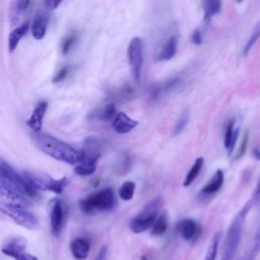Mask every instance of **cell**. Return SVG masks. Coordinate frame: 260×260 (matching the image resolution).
<instances>
[{
    "mask_svg": "<svg viewBox=\"0 0 260 260\" xmlns=\"http://www.w3.org/2000/svg\"><path fill=\"white\" fill-rule=\"evenodd\" d=\"M202 32L200 31V29H195L193 32H192V36H191V41L194 45H200L202 43Z\"/></svg>",
    "mask_w": 260,
    "mask_h": 260,
    "instance_id": "34",
    "label": "cell"
},
{
    "mask_svg": "<svg viewBox=\"0 0 260 260\" xmlns=\"http://www.w3.org/2000/svg\"><path fill=\"white\" fill-rule=\"evenodd\" d=\"M235 120H230L225 126V132H224V138H223V144L225 149L228 150L233 138V135L235 133Z\"/></svg>",
    "mask_w": 260,
    "mask_h": 260,
    "instance_id": "31",
    "label": "cell"
},
{
    "mask_svg": "<svg viewBox=\"0 0 260 260\" xmlns=\"http://www.w3.org/2000/svg\"><path fill=\"white\" fill-rule=\"evenodd\" d=\"M0 184L24 195L27 198H38L39 193L35 192L24 181L21 174L0 157Z\"/></svg>",
    "mask_w": 260,
    "mask_h": 260,
    "instance_id": "4",
    "label": "cell"
},
{
    "mask_svg": "<svg viewBox=\"0 0 260 260\" xmlns=\"http://www.w3.org/2000/svg\"><path fill=\"white\" fill-rule=\"evenodd\" d=\"M138 125V121L132 119L124 112H119L115 116L114 120L112 121L113 129L120 134H125L130 132Z\"/></svg>",
    "mask_w": 260,
    "mask_h": 260,
    "instance_id": "14",
    "label": "cell"
},
{
    "mask_svg": "<svg viewBox=\"0 0 260 260\" xmlns=\"http://www.w3.org/2000/svg\"><path fill=\"white\" fill-rule=\"evenodd\" d=\"M223 181H224L223 172L221 170H217L212 176L209 183L203 186V188L201 189V194L207 196V195H212L216 193L221 188Z\"/></svg>",
    "mask_w": 260,
    "mask_h": 260,
    "instance_id": "19",
    "label": "cell"
},
{
    "mask_svg": "<svg viewBox=\"0 0 260 260\" xmlns=\"http://www.w3.org/2000/svg\"><path fill=\"white\" fill-rule=\"evenodd\" d=\"M66 215V205L59 198H54L50 201V225L51 232L55 237H58L64 226Z\"/></svg>",
    "mask_w": 260,
    "mask_h": 260,
    "instance_id": "10",
    "label": "cell"
},
{
    "mask_svg": "<svg viewBox=\"0 0 260 260\" xmlns=\"http://www.w3.org/2000/svg\"><path fill=\"white\" fill-rule=\"evenodd\" d=\"M189 117H190V112L188 109H185L180 117L178 118L176 124H175V127H174V130H173V135L174 136H177V135H180L184 129L186 128L187 124H188V121H189Z\"/></svg>",
    "mask_w": 260,
    "mask_h": 260,
    "instance_id": "27",
    "label": "cell"
},
{
    "mask_svg": "<svg viewBox=\"0 0 260 260\" xmlns=\"http://www.w3.org/2000/svg\"><path fill=\"white\" fill-rule=\"evenodd\" d=\"M49 23V15L45 11H38L31 24V35L36 40H42L46 36Z\"/></svg>",
    "mask_w": 260,
    "mask_h": 260,
    "instance_id": "16",
    "label": "cell"
},
{
    "mask_svg": "<svg viewBox=\"0 0 260 260\" xmlns=\"http://www.w3.org/2000/svg\"><path fill=\"white\" fill-rule=\"evenodd\" d=\"M203 162H204V159L203 157H197L193 164V166L190 168V170L188 171L187 175H186V178L184 180V183L183 185L185 187H188L190 186L194 181L195 179L197 178V176L199 175L202 167H203Z\"/></svg>",
    "mask_w": 260,
    "mask_h": 260,
    "instance_id": "23",
    "label": "cell"
},
{
    "mask_svg": "<svg viewBox=\"0 0 260 260\" xmlns=\"http://www.w3.org/2000/svg\"><path fill=\"white\" fill-rule=\"evenodd\" d=\"M90 250V243L85 238H75L70 243V251L73 257L77 260L87 258Z\"/></svg>",
    "mask_w": 260,
    "mask_h": 260,
    "instance_id": "17",
    "label": "cell"
},
{
    "mask_svg": "<svg viewBox=\"0 0 260 260\" xmlns=\"http://www.w3.org/2000/svg\"><path fill=\"white\" fill-rule=\"evenodd\" d=\"M252 153H253V156H254L256 159L260 160V149H259L258 147H254Z\"/></svg>",
    "mask_w": 260,
    "mask_h": 260,
    "instance_id": "39",
    "label": "cell"
},
{
    "mask_svg": "<svg viewBox=\"0 0 260 260\" xmlns=\"http://www.w3.org/2000/svg\"><path fill=\"white\" fill-rule=\"evenodd\" d=\"M142 49L143 47H142L141 39L139 37L132 38L128 46L127 56H128V61L130 64L133 79L137 83L140 81V77H141V69H142V62H143Z\"/></svg>",
    "mask_w": 260,
    "mask_h": 260,
    "instance_id": "8",
    "label": "cell"
},
{
    "mask_svg": "<svg viewBox=\"0 0 260 260\" xmlns=\"http://www.w3.org/2000/svg\"><path fill=\"white\" fill-rule=\"evenodd\" d=\"M259 254H260V225L258 226L254 235L250 250L247 252L243 260H255Z\"/></svg>",
    "mask_w": 260,
    "mask_h": 260,
    "instance_id": "26",
    "label": "cell"
},
{
    "mask_svg": "<svg viewBox=\"0 0 260 260\" xmlns=\"http://www.w3.org/2000/svg\"><path fill=\"white\" fill-rule=\"evenodd\" d=\"M48 103L47 101H41L35 107L31 115L26 120V125L31 129L34 132L39 133L43 127V121L45 118V114L48 110Z\"/></svg>",
    "mask_w": 260,
    "mask_h": 260,
    "instance_id": "13",
    "label": "cell"
},
{
    "mask_svg": "<svg viewBox=\"0 0 260 260\" xmlns=\"http://www.w3.org/2000/svg\"><path fill=\"white\" fill-rule=\"evenodd\" d=\"M29 4H30V1H23V0L11 2L10 9H9V17L12 25H15L18 23L23 12L26 10Z\"/></svg>",
    "mask_w": 260,
    "mask_h": 260,
    "instance_id": "21",
    "label": "cell"
},
{
    "mask_svg": "<svg viewBox=\"0 0 260 260\" xmlns=\"http://www.w3.org/2000/svg\"><path fill=\"white\" fill-rule=\"evenodd\" d=\"M248 142H249V131H246L245 134H244V137L242 139V142L240 144V147H239V150L235 156V159L238 160L240 158L243 157V155L245 154L246 150H247V147H248Z\"/></svg>",
    "mask_w": 260,
    "mask_h": 260,
    "instance_id": "32",
    "label": "cell"
},
{
    "mask_svg": "<svg viewBox=\"0 0 260 260\" xmlns=\"http://www.w3.org/2000/svg\"><path fill=\"white\" fill-rule=\"evenodd\" d=\"M178 43H179L178 35H172L168 39L166 44L162 46V48L160 49L159 53L157 54L156 60L157 61H168V60H171L175 56V54L177 52Z\"/></svg>",
    "mask_w": 260,
    "mask_h": 260,
    "instance_id": "18",
    "label": "cell"
},
{
    "mask_svg": "<svg viewBox=\"0 0 260 260\" xmlns=\"http://www.w3.org/2000/svg\"><path fill=\"white\" fill-rule=\"evenodd\" d=\"M21 175L26 184L37 193L39 191H51L55 194H62L69 184L68 177L57 180L46 174L30 171H24Z\"/></svg>",
    "mask_w": 260,
    "mask_h": 260,
    "instance_id": "3",
    "label": "cell"
},
{
    "mask_svg": "<svg viewBox=\"0 0 260 260\" xmlns=\"http://www.w3.org/2000/svg\"><path fill=\"white\" fill-rule=\"evenodd\" d=\"M260 37V23H257L252 31V35L250 37V39L247 41V43L245 44L244 48H243V55L246 56L248 55V53L250 52V50L252 49V47L255 45V43L258 41Z\"/></svg>",
    "mask_w": 260,
    "mask_h": 260,
    "instance_id": "29",
    "label": "cell"
},
{
    "mask_svg": "<svg viewBox=\"0 0 260 260\" xmlns=\"http://www.w3.org/2000/svg\"><path fill=\"white\" fill-rule=\"evenodd\" d=\"M30 139L38 149L56 160L69 165L79 164L84 156V151L71 146L70 144L45 133L32 132Z\"/></svg>",
    "mask_w": 260,
    "mask_h": 260,
    "instance_id": "1",
    "label": "cell"
},
{
    "mask_svg": "<svg viewBox=\"0 0 260 260\" xmlns=\"http://www.w3.org/2000/svg\"><path fill=\"white\" fill-rule=\"evenodd\" d=\"M61 4V1H56V0H46L44 2V5L47 9L49 10H54L56 9L59 5Z\"/></svg>",
    "mask_w": 260,
    "mask_h": 260,
    "instance_id": "36",
    "label": "cell"
},
{
    "mask_svg": "<svg viewBox=\"0 0 260 260\" xmlns=\"http://www.w3.org/2000/svg\"><path fill=\"white\" fill-rule=\"evenodd\" d=\"M220 238H221V233L220 232H217L213 235V237L210 240V243L208 245L204 260H215L216 259Z\"/></svg>",
    "mask_w": 260,
    "mask_h": 260,
    "instance_id": "25",
    "label": "cell"
},
{
    "mask_svg": "<svg viewBox=\"0 0 260 260\" xmlns=\"http://www.w3.org/2000/svg\"><path fill=\"white\" fill-rule=\"evenodd\" d=\"M26 241L21 237L9 239L2 247V253L14 260H39L38 257L26 252Z\"/></svg>",
    "mask_w": 260,
    "mask_h": 260,
    "instance_id": "9",
    "label": "cell"
},
{
    "mask_svg": "<svg viewBox=\"0 0 260 260\" xmlns=\"http://www.w3.org/2000/svg\"><path fill=\"white\" fill-rule=\"evenodd\" d=\"M204 10V21L209 22L211 17L218 14L221 10V2L218 0H205L202 2Z\"/></svg>",
    "mask_w": 260,
    "mask_h": 260,
    "instance_id": "22",
    "label": "cell"
},
{
    "mask_svg": "<svg viewBox=\"0 0 260 260\" xmlns=\"http://www.w3.org/2000/svg\"><path fill=\"white\" fill-rule=\"evenodd\" d=\"M107 254H108V248H107L106 246H104V247H102L101 250L99 251V253H98V255L95 256L94 260H106Z\"/></svg>",
    "mask_w": 260,
    "mask_h": 260,
    "instance_id": "38",
    "label": "cell"
},
{
    "mask_svg": "<svg viewBox=\"0 0 260 260\" xmlns=\"http://www.w3.org/2000/svg\"><path fill=\"white\" fill-rule=\"evenodd\" d=\"M116 115H117L116 107L113 103H110L103 108H98L92 110L90 113H88L86 119L90 122H96V121L108 122V121H113Z\"/></svg>",
    "mask_w": 260,
    "mask_h": 260,
    "instance_id": "15",
    "label": "cell"
},
{
    "mask_svg": "<svg viewBox=\"0 0 260 260\" xmlns=\"http://www.w3.org/2000/svg\"><path fill=\"white\" fill-rule=\"evenodd\" d=\"M177 232L183 240L193 242L200 236L201 225L192 218H184L178 222Z\"/></svg>",
    "mask_w": 260,
    "mask_h": 260,
    "instance_id": "11",
    "label": "cell"
},
{
    "mask_svg": "<svg viewBox=\"0 0 260 260\" xmlns=\"http://www.w3.org/2000/svg\"><path fill=\"white\" fill-rule=\"evenodd\" d=\"M116 205L114 191L111 188L103 189L92 193L79 201L80 210L85 214H90L95 211L112 210Z\"/></svg>",
    "mask_w": 260,
    "mask_h": 260,
    "instance_id": "5",
    "label": "cell"
},
{
    "mask_svg": "<svg viewBox=\"0 0 260 260\" xmlns=\"http://www.w3.org/2000/svg\"><path fill=\"white\" fill-rule=\"evenodd\" d=\"M252 202L254 203H259L260 202V178H259V181L257 183V186L254 190V193H253V198L251 199Z\"/></svg>",
    "mask_w": 260,
    "mask_h": 260,
    "instance_id": "37",
    "label": "cell"
},
{
    "mask_svg": "<svg viewBox=\"0 0 260 260\" xmlns=\"http://www.w3.org/2000/svg\"><path fill=\"white\" fill-rule=\"evenodd\" d=\"M28 27H29V23L24 22V23L16 26L9 34V37H8V50H9V52H13L17 48L20 40L27 32Z\"/></svg>",
    "mask_w": 260,
    "mask_h": 260,
    "instance_id": "20",
    "label": "cell"
},
{
    "mask_svg": "<svg viewBox=\"0 0 260 260\" xmlns=\"http://www.w3.org/2000/svg\"><path fill=\"white\" fill-rule=\"evenodd\" d=\"M168 230V216L166 212L160 213L151 225V235L161 236Z\"/></svg>",
    "mask_w": 260,
    "mask_h": 260,
    "instance_id": "24",
    "label": "cell"
},
{
    "mask_svg": "<svg viewBox=\"0 0 260 260\" xmlns=\"http://www.w3.org/2000/svg\"><path fill=\"white\" fill-rule=\"evenodd\" d=\"M239 132H240V128H236L235 130V133L233 135V138H232V141H231V144H230V147L228 149V152L229 154H232L234 148H235V145H236V142L238 140V137H239Z\"/></svg>",
    "mask_w": 260,
    "mask_h": 260,
    "instance_id": "35",
    "label": "cell"
},
{
    "mask_svg": "<svg viewBox=\"0 0 260 260\" xmlns=\"http://www.w3.org/2000/svg\"><path fill=\"white\" fill-rule=\"evenodd\" d=\"M135 191V183L132 181L124 182L119 189V196L121 199L128 201L133 198Z\"/></svg>",
    "mask_w": 260,
    "mask_h": 260,
    "instance_id": "28",
    "label": "cell"
},
{
    "mask_svg": "<svg viewBox=\"0 0 260 260\" xmlns=\"http://www.w3.org/2000/svg\"><path fill=\"white\" fill-rule=\"evenodd\" d=\"M84 151V150H83ZM100 158V153L96 151H84L83 159L76 165L74 172L79 176H89L92 175L96 169L98 161Z\"/></svg>",
    "mask_w": 260,
    "mask_h": 260,
    "instance_id": "12",
    "label": "cell"
},
{
    "mask_svg": "<svg viewBox=\"0 0 260 260\" xmlns=\"http://www.w3.org/2000/svg\"><path fill=\"white\" fill-rule=\"evenodd\" d=\"M68 72H69L68 66H63V67H61V68L57 71V73L55 74V76L53 77V80H52V81H53L54 83H58V82L63 81V80L67 77Z\"/></svg>",
    "mask_w": 260,
    "mask_h": 260,
    "instance_id": "33",
    "label": "cell"
},
{
    "mask_svg": "<svg viewBox=\"0 0 260 260\" xmlns=\"http://www.w3.org/2000/svg\"><path fill=\"white\" fill-rule=\"evenodd\" d=\"M253 205L252 200H249L245 203V205L241 208V210L237 213L234 217L233 221L231 222L222 246V253L220 260H234L237 252L239 250V246L241 244L244 224L246 217L251 210Z\"/></svg>",
    "mask_w": 260,
    "mask_h": 260,
    "instance_id": "2",
    "label": "cell"
},
{
    "mask_svg": "<svg viewBox=\"0 0 260 260\" xmlns=\"http://www.w3.org/2000/svg\"><path fill=\"white\" fill-rule=\"evenodd\" d=\"M162 198L160 196L155 197L149 201L144 208L130 221V229L135 234L145 232L153 224L154 220L158 216V212L162 206Z\"/></svg>",
    "mask_w": 260,
    "mask_h": 260,
    "instance_id": "6",
    "label": "cell"
},
{
    "mask_svg": "<svg viewBox=\"0 0 260 260\" xmlns=\"http://www.w3.org/2000/svg\"><path fill=\"white\" fill-rule=\"evenodd\" d=\"M76 40H77V35L76 34H70L63 40L62 45H61L62 55H67L71 51V49H72L73 45L75 44Z\"/></svg>",
    "mask_w": 260,
    "mask_h": 260,
    "instance_id": "30",
    "label": "cell"
},
{
    "mask_svg": "<svg viewBox=\"0 0 260 260\" xmlns=\"http://www.w3.org/2000/svg\"><path fill=\"white\" fill-rule=\"evenodd\" d=\"M0 216L8 217L13 222L28 230H34L38 226V218L25 207L11 204H3L2 206H0Z\"/></svg>",
    "mask_w": 260,
    "mask_h": 260,
    "instance_id": "7",
    "label": "cell"
}]
</instances>
